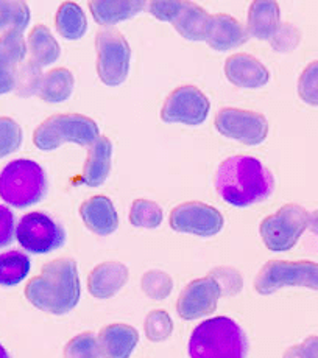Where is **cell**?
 <instances>
[{"instance_id":"d4e9b609","label":"cell","mask_w":318,"mask_h":358,"mask_svg":"<svg viewBox=\"0 0 318 358\" xmlns=\"http://www.w3.org/2000/svg\"><path fill=\"white\" fill-rule=\"evenodd\" d=\"M74 92V75L66 67H57L47 72L41 83L39 97L47 103H63Z\"/></svg>"},{"instance_id":"8fae6325","label":"cell","mask_w":318,"mask_h":358,"mask_svg":"<svg viewBox=\"0 0 318 358\" xmlns=\"http://www.w3.org/2000/svg\"><path fill=\"white\" fill-rule=\"evenodd\" d=\"M214 125L228 139L239 141L247 145H259L267 139L268 122L262 114L239 108H223L219 111Z\"/></svg>"},{"instance_id":"4fadbf2b","label":"cell","mask_w":318,"mask_h":358,"mask_svg":"<svg viewBox=\"0 0 318 358\" xmlns=\"http://www.w3.org/2000/svg\"><path fill=\"white\" fill-rule=\"evenodd\" d=\"M222 290L209 274L189 282L177 301V312L186 321L203 318L216 312Z\"/></svg>"},{"instance_id":"8d00e7d4","label":"cell","mask_w":318,"mask_h":358,"mask_svg":"<svg viewBox=\"0 0 318 358\" xmlns=\"http://www.w3.org/2000/svg\"><path fill=\"white\" fill-rule=\"evenodd\" d=\"M209 276L219 284L222 296H234L242 290V276L234 268H214Z\"/></svg>"},{"instance_id":"d6986e66","label":"cell","mask_w":318,"mask_h":358,"mask_svg":"<svg viewBox=\"0 0 318 358\" xmlns=\"http://www.w3.org/2000/svg\"><path fill=\"white\" fill-rule=\"evenodd\" d=\"M99 343L105 358H130L139 343V334L128 324H109L100 330Z\"/></svg>"},{"instance_id":"60d3db41","label":"cell","mask_w":318,"mask_h":358,"mask_svg":"<svg viewBox=\"0 0 318 358\" xmlns=\"http://www.w3.org/2000/svg\"><path fill=\"white\" fill-rule=\"evenodd\" d=\"M307 229L318 236V209L309 213V223H307Z\"/></svg>"},{"instance_id":"5bb4252c","label":"cell","mask_w":318,"mask_h":358,"mask_svg":"<svg viewBox=\"0 0 318 358\" xmlns=\"http://www.w3.org/2000/svg\"><path fill=\"white\" fill-rule=\"evenodd\" d=\"M27 57V45L20 31L0 34V95L15 91L16 72Z\"/></svg>"},{"instance_id":"2e32d148","label":"cell","mask_w":318,"mask_h":358,"mask_svg":"<svg viewBox=\"0 0 318 358\" xmlns=\"http://www.w3.org/2000/svg\"><path fill=\"white\" fill-rule=\"evenodd\" d=\"M128 268L120 262H103L88 276V290L97 299H109L128 282Z\"/></svg>"},{"instance_id":"d6a6232c","label":"cell","mask_w":318,"mask_h":358,"mask_svg":"<svg viewBox=\"0 0 318 358\" xmlns=\"http://www.w3.org/2000/svg\"><path fill=\"white\" fill-rule=\"evenodd\" d=\"M145 335L153 343L165 341L174 332V321L165 310H153L145 318Z\"/></svg>"},{"instance_id":"6da1fadb","label":"cell","mask_w":318,"mask_h":358,"mask_svg":"<svg viewBox=\"0 0 318 358\" xmlns=\"http://www.w3.org/2000/svg\"><path fill=\"white\" fill-rule=\"evenodd\" d=\"M214 184L225 203L248 208L272 195L273 176L253 156H233L219 165Z\"/></svg>"},{"instance_id":"603a6c76","label":"cell","mask_w":318,"mask_h":358,"mask_svg":"<svg viewBox=\"0 0 318 358\" xmlns=\"http://www.w3.org/2000/svg\"><path fill=\"white\" fill-rule=\"evenodd\" d=\"M212 16L203 6L186 2L181 15L174 22L177 31L189 41H206L209 34Z\"/></svg>"},{"instance_id":"7402d4cb","label":"cell","mask_w":318,"mask_h":358,"mask_svg":"<svg viewBox=\"0 0 318 358\" xmlns=\"http://www.w3.org/2000/svg\"><path fill=\"white\" fill-rule=\"evenodd\" d=\"M145 5L144 0H92L89 10L97 24L114 25L139 15Z\"/></svg>"},{"instance_id":"9c48e42d","label":"cell","mask_w":318,"mask_h":358,"mask_svg":"<svg viewBox=\"0 0 318 358\" xmlns=\"http://www.w3.org/2000/svg\"><path fill=\"white\" fill-rule=\"evenodd\" d=\"M16 237L32 254H47L64 245V229L44 212H30L19 220Z\"/></svg>"},{"instance_id":"836d02e7","label":"cell","mask_w":318,"mask_h":358,"mask_svg":"<svg viewBox=\"0 0 318 358\" xmlns=\"http://www.w3.org/2000/svg\"><path fill=\"white\" fill-rule=\"evenodd\" d=\"M24 133L19 123L11 117H0V157H5L22 145Z\"/></svg>"},{"instance_id":"8992f818","label":"cell","mask_w":318,"mask_h":358,"mask_svg":"<svg viewBox=\"0 0 318 358\" xmlns=\"http://www.w3.org/2000/svg\"><path fill=\"white\" fill-rule=\"evenodd\" d=\"M284 287H304L318 292V264L310 260H272L254 278V290L270 296Z\"/></svg>"},{"instance_id":"74e56055","label":"cell","mask_w":318,"mask_h":358,"mask_svg":"<svg viewBox=\"0 0 318 358\" xmlns=\"http://www.w3.org/2000/svg\"><path fill=\"white\" fill-rule=\"evenodd\" d=\"M184 5L186 2H179V0H155L148 3V11L163 22L174 24L181 15Z\"/></svg>"},{"instance_id":"52a82bcc","label":"cell","mask_w":318,"mask_h":358,"mask_svg":"<svg viewBox=\"0 0 318 358\" xmlns=\"http://www.w3.org/2000/svg\"><path fill=\"white\" fill-rule=\"evenodd\" d=\"M309 212L300 204H284L278 212L261 222L259 234L264 245L273 252L292 250L307 229Z\"/></svg>"},{"instance_id":"d590c367","label":"cell","mask_w":318,"mask_h":358,"mask_svg":"<svg viewBox=\"0 0 318 358\" xmlns=\"http://www.w3.org/2000/svg\"><path fill=\"white\" fill-rule=\"evenodd\" d=\"M301 43V31L292 24H279L275 34L270 38V45L275 52L289 53L293 52Z\"/></svg>"},{"instance_id":"4dcf8cb0","label":"cell","mask_w":318,"mask_h":358,"mask_svg":"<svg viewBox=\"0 0 318 358\" xmlns=\"http://www.w3.org/2000/svg\"><path fill=\"white\" fill-rule=\"evenodd\" d=\"M64 358H105L99 338L92 332L78 334L69 340L64 346Z\"/></svg>"},{"instance_id":"ac0fdd59","label":"cell","mask_w":318,"mask_h":358,"mask_svg":"<svg viewBox=\"0 0 318 358\" xmlns=\"http://www.w3.org/2000/svg\"><path fill=\"white\" fill-rule=\"evenodd\" d=\"M247 39V29L237 19H234L230 15L212 16L209 34L206 38V43L209 44L211 49L217 52H226L245 44Z\"/></svg>"},{"instance_id":"484cf974","label":"cell","mask_w":318,"mask_h":358,"mask_svg":"<svg viewBox=\"0 0 318 358\" xmlns=\"http://www.w3.org/2000/svg\"><path fill=\"white\" fill-rule=\"evenodd\" d=\"M55 27H57L61 36L67 41H77L83 38L88 30L85 11L75 2L61 3L57 16H55Z\"/></svg>"},{"instance_id":"b9f144b4","label":"cell","mask_w":318,"mask_h":358,"mask_svg":"<svg viewBox=\"0 0 318 358\" xmlns=\"http://www.w3.org/2000/svg\"><path fill=\"white\" fill-rule=\"evenodd\" d=\"M0 358H10V354L6 352V349L0 344Z\"/></svg>"},{"instance_id":"4316f807","label":"cell","mask_w":318,"mask_h":358,"mask_svg":"<svg viewBox=\"0 0 318 358\" xmlns=\"http://www.w3.org/2000/svg\"><path fill=\"white\" fill-rule=\"evenodd\" d=\"M30 259L20 251L0 254V285L15 287L20 284L30 273Z\"/></svg>"},{"instance_id":"5b68a950","label":"cell","mask_w":318,"mask_h":358,"mask_svg":"<svg viewBox=\"0 0 318 358\" xmlns=\"http://www.w3.org/2000/svg\"><path fill=\"white\" fill-rule=\"evenodd\" d=\"M99 136V125L91 117L83 114H55L41 122L34 129L33 142L41 151H53L67 142L91 147Z\"/></svg>"},{"instance_id":"e0dca14e","label":"cell","mask_w":318,"mask_h":358,"mask_svg":"<svg viewBox=\"0 0 318 358\" xmlns=\"http://www.w3.org/2000/svg\"><path fill=\"white\" fill-rule=\"evenodd\" d=\"M80 217L89 231L97 236H109L119 226V215L111 199L105 195H95L80 206Z\"/></svg>"},{"instance_id":"1f68e13d","label":"cell","mask_w":318,"mask_h":358,"mask_svg":"<svg viewBox=\"0 0 318 358\" xmlns=\"http://www.w3.org/2000/svg\"><path fill=\"white\" fill-rule=\"evenodd\" d=\"M142 292L155 301L167 299L174 290V279L165 271L150 270L141 279Z\"/></svg>"},{"instance_id":"277c9868","label":"cell","mask_w":318,"mask_h":358,"mask_svg":"<svg viewBox=\"0 0 318 358\" xmlns=\"http://www.w3.org/2000/svg\"><path fill=\"white\" fill-rule=\"evenodd\" d=\"M47 192L43 167L32 159H15L0 171V198L16 209L39 203Z\"/></svg>"},{"instance_id":"cb8c5ba5","label":"cell","mask_w":318,"mask_h":358,"mask_svg":"<svg viewBox=\"0 0 318 358\" xmlns=\"http://www.w3.org/2000/svg\"><path fill=\"white\" fill-rule=\"evenodd\" d=\"M27 49L30 50L32 61L39 67L50 66L60 58L61 49L57 39L53 38L50 30L46 25H34L27 39Z\"/></svg>"},{"instance_id":"ffe728a7","label":"cell","mask_w":318,"mask_h":358,"mask_svg":"<svg viewBox=\"0 0 318 358\" xmlns=\"http://www.w3.org/2000/svg\"><path fill=\"white\" fill-rule=\"evenodd\" d=\"M113 143L105 136H99L91 147H89L88 159L83 167L81 179L89 187H99L106 181L111 171Z\"/></svg>"},{"instance_id":"44dd1931","label":"cell","mask_w":318,"mask_h":358,"mask_svg":"<svg viewBox=\"0 0 318 358\" xmlns=\"http://www.w3.org/2000/svg\"><path fill=\"white\" fill-rule=\"evenodd\" d=\"M279 19L281 11L278 3L273 0H256L248 10L247 33L256 39L270 41L281 24Z\"/></svg>"},{"instance_id":"e575fe53","label":"cell","mask_w":318,"mask_h":358,"mask_svg":"<svg viewBox=\"0 0 318 358\" xmlns=\"http://www.w3.org/2000/svg\"><path fill=\"white\" fill-rule=\"evenodd\" d=\"M300 99L310 106H318V59L303 69L298 78Z\"/></svg>"},{"instance_id":"3957f363","label":"cell","mask_w":318,"mask_h":358,"mask_svg":"<svg viewBox=\"0 0 318 358\" xmlns=\"http://www.w3.org/2000/svg\"><path fill=\"white\" fill-rule=\"evenodd\" d=\"M247 350L244 330L228 316L203 321L189 338L191 358H245Z\"/></svg>"},{"instance_id":"7a4b0ae2","label":"cell","mask_w":318,"mask_h":358,"mask_svg":"<svg viewBox=\"0 0 318 358\" xmlns=\"http://www.w3.org/2000/svg\"><path fill=\"white\" fill-rule=\"evenodd\" d=\"M81 294L78 268L72 259H57L43 266L41 274L25 285L30 304L52 315H66L77 307Z\"/></svg>"},{"instance_id":"ab89813d","label":"cell","mask_w":318,"mask_h":358,"mask_svg":"<svg viewBox=\"0 0 318 358\" xmlns=\"http://www.w3.org/2000/svg\"><path fill=\"white\" fill-rule=\"evenodd\" d=\"M15 215L6 206L0 204V248L8 246L15 238Z\"/></svg>"},{"instance_id":"30bf717a","label":"cell","mask_w":318,"mask_h":358,"mask_svg":"<svg viewBox=\"0 0 318 358\" xmlns=\"http://www.w3.org/2000/svg\"><path fill=\"white\" fill-rule=\"evenodd\" d=\"M209 99L198 87L184 85L165 99L161 109V120L165 123H184L189 127L202 125L209 115Z\"/></svg>"},{"instance_id":"ba28073f","label":"cell","mask_w":318,"mask_h":358,"mask_svg":"<svg viewBox=\"0 0 318 358\" xmlns=\"http://www.w3.org/2000/svg\"><path fill=\"white\" fill-rule=\"evenodd\" d=\"M97 73L103 85L120 86L127 80L131 63L128 41L117 30L97 33Z\"/></svg>"},{"instance_id":"7c38bea8","label":"cell","mask_w":318,"mask_h":358,"mask_svg":"<svg viewBox=\"0 0 318 358\" xmlns=\"http://www.w3.org/2000/svg\"><path fill=\"white\" fill-rule=\"evenodd\" d=\"M225 220L214 206L202 201H188L170 212V228L179 234L212 237L223 229Z\"/></svg>"},{"instance_id":"f35d334b","label":"cell","mask_w":318,"mask_h":358,"mask_svg":"<svg viewBox=\"0 0 318 358\" xmlns=\"http://www.w3.org/2000/svg\"><path fill=\"white\" fill-rule=\"evenodd\" d=\"M282 358H318V336L310 335L300 344L290 346Z\"/></svg>"},{"instance_id":"f1b7e54d","label":"cell","mask_w":318,"mask_h":358,"mask_svg":"<svg viewBox=\"0 0 318 358\" xmlns=\"http://www.w3.org/2000/svg\"><path fill=\"white\" fill-rule=\"evenodd\" d=\"M130 223L136 228L155 229L163 223L164 213L161 206L148 199H136L130 209Z\"/></svg>"},{"instance_id":"9a60e30c","label":"cell","mask_w":318,"mask_h":358,"mask_svg":"<svg viewBox=\"0 0 318 358\" xmlns=\"http://www.w3.org/2000/svg\"><path fill=\"white\" fill-rule=\"evenodd\" d=\"M225 75L237 87L258 89L270 81V72L258 58L248 53L231 55L225 61Z\"/></svg>"},{"instance_id":"83f0119b","label":"cell","mask_w":318,"mask_h":358,"mask_svg":"<svg viewBox=\"0 0 318 358\" xmlns=\"http://www.w3.org/2000/svg\"><path fill=\"white\" fill-rule=\"evenodd\" d=\"M30 22V8L25 2L0 0V31L16 30L22 33Z\"/></svg>"},{"instance_id":"f546056e","label":"cell","mask_w":318,"mask_h":358,"mask_svg":"<svg viewBox=\"0 0 318 358\" xmlns=\"http://www.w3.org/2000/svg\"><path fill=\"white\" fill-rule=\"evenodd\" d=\"M44 75L41 73V67L32 59H25L20 63L16 72L15 92L18 97H32L33 94L39 92L41 83Z\"/></svg>"}]
</instances>
